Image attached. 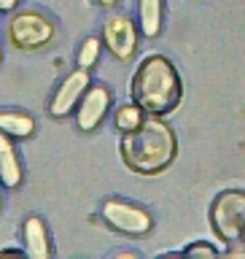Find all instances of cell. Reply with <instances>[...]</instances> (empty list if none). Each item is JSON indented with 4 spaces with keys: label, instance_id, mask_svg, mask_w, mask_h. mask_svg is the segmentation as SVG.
Instances as JSON below:
<instances>
[{
    "label": "cell",
    "instance_id": "7a4b0ae2",
    "mask_svg": "<svg viewBox=\"0 0 245 259\" xmlns=\"http://www.w3.org/2000/svg\"><path fill=\"white\" fill-rule=\"evenodd\" d=\"M129 97L149 116L173 113L183 100V81L165 54H149L135 68L129 81Z\"/></svg>",
    "mask_w": 245,
    "mask_h": 259
},
{
    "label": "cell",
    "instance_id": "277c9868",
    "mask_svg": "<svg viewBox=\"0 0 245 259\" xmlns=\"http://www.w3.org/2000/svg\"><path fill=\"white\" fill-rule=\"evenodd\" d=\"M57 35L54 22L40 11H19L8 19V40L19 52H38Z\"/></svg>",
    "mask_w": 245,
    "mask_h": 259
},
{
    "label": "cell",
    "instance_id": "ba28073f",
    "mask_svg": "<svg viewBox=\"0 0 245 259\" xmlns=\"http://www.w3.org/2000/svg\"><path fill=\"white\" fill-rule=\"evenodd\" d=\"M111 100H113V95L105 84H89V89L84 92L76 108V124L81 133H92V130L103 124L105 116H108Z\"/></svg>",
    "mask_w": 245,
    "mask_h": 259
},
{
    "label": "cell",
    "instance_id": "5b68a950",
    "mask_svg": "<svg viewBox=\"0 0 245 259\" xmlns=\"http://www.w3.org/2000/svg\"><path fill=\"white\" fill-rule=\"evenodd\" d=\"M103 222L121 235H149L154 227V219L149 210L119 197H111L103 202Z\"/></svg>",
    "mask_w": 245,
    "mask_h": 259
},
{
    "label": "cell",
    "instance_id": "52a82bcc",
    "mask_svg": "<svg viewBox=\"0 0 245 259\" xmlns=\"http://www.w3.org/2000/svg\"><path fill=\"white\" fill-rule=\"evenodd\" d=\"M89 84H92V78H89V70L78 68L68 73V76L62 78V84L54 89L52 100H48V113H52L54 119H65L68 113H73L78 108L81 97H84V92L89 89Z\"/></svg>",
    "mask_w": 245,
    "mask_h": 259
},
{
    "label": "cell",
    "instance_id": "3957f363",
    "mask_svg": "<svg viewBox=\"0 0 245 259\" xmlns=\"http://www.w3.org/2000/svg\"><path fill=\"white\" fill-rule=\"evenodd\" d=\"M210 227L226 246L245 243V189H224L210 202Z\"/></svg>",
    "mask_w": 245,
    "mask_h": 259
},
{
    "label": "cell",
    "instance_id": "9a60e30c",
    "mask_svg": "<svg viewBox=\"0 0 245 259\" xmlns=\"http://www.w3.org/2000/svg\"><path fill=\"white\" fill-rule=\"evenodd\" d=\"M186 254H208V256H216L218 248L210 246V243H194V246H186Z\"/></svg>",
    "mask_w": 245,
    "mask_h": 259
},
{
    "label": "cell",
    "instance_id": "7c38bea8",
    "mask_svg": "<svg viewBox=\"0 0 245 259\" xmlns=\"http://www.w3.org/2000/svg\"><path fill=\"white\" fill-rule=\"evenodd\" d=\"M0 133L11 138H30L35 133V119L24 111H3L0 113Z\"/></svg>",
    "mask_w": 245,
    "mask_h": 259
},
{
    "label": "cell",
    "instance_id": "8992f818",
    "mask_svg": "<svg viewBox=\"0 0 245 259\" xmlns=\"http://www.w3.org/2000/svg\"><path fill=\"white\" fill-rule=\"evenodd\" d=\"M103 44L121 62H129L137 52V27L127 14H108L103 19Z\"/></svg>",
    "mask_w": 245,
    "mask_h": 259
},
{
    "label": "cell",
    "instance_id": "6da1fadb",
    "mask_svg": "<svg viewBox=\"0 0 245 259\" xmlns=\"http://www.w3.org/2000/svg\"><path fill=\"white\" fill-rule=\"evenodd\" d=\"M121 162L137 176H159L173 165L178 154V138L159 116H149L137 127L121 133Z\"/></svg>",
    "mask_w": 245,
    "mask_h": 259
},
{
    "label": "cell",
    "instance_id": "8fae6325",
    "mask_svg": "<svg viewBox=\"0 0 245 259\" xmlns=\"http://www.w3.org/2000/svg\"><path fill=\"white\" fill-rule=\"evenodd\" d=\"M162 0H137V24L145 38H157L162 32Z\"/></svg>",
    "mask_w": 245,
    "mask_h": 259
},
{
    "label": "cell",
    "instance_id": "ac0fdd59",
    "mask_svg": "<svg viewBox=\"0 0 245 259\" xmlns=\"http://www.w3.org/2000/svg\"><path fill=\"white\" fill-rule=\"evenodd\" d=\"M0 62H3V49H0Z\"/></svg>",
    "mask_w": 245,
    "mask_h": 259
},
{
    "label": "cell",
    "instance_id": "5bb4252c",
    "mask_svg": "<svg viewBox=\"0 0 245 259\" xmlns=\"http://www.w3.org/2000/svg\"><path fill=\"white\" fill-rule=\"evenodd\" d=\"M97 57H100V38H94V35H89L84 44H81L78 49V68H84V70H92V65L97 62Z\"/></svg>",
    "mask_w": 245,
    "mask_h": 259
},
{
    "label": "cell",
    "instance_id": "4fadbf2b",
    "mask_svg": "<svg viewBox=\"0 0 245 259\" xmlns=\"http://www.w3.org/2000/svg\"><path fill=\"white\" fill-rule=\"evenodd\" d=\"M143 119H145V111H143V108H137L135 103L121 105V108L116 111V116H113V121H116V130H121V133H127V130L137 127Z\"/></svg>",
    "mask_w": 245,
    "mask_h": 259
},
{
    "label": "cell",
    "instance_id": "2e32d148",
    "mask_svg": "<svg viewBox=\"0 0 245 259\" xmlns=\"http://www.w3.org/2000/svg\"><path fill=\"white\" fill-rule=\"evenodd\" d=\"M19 0H0V11H14Z\"/></svg>",
    "mask_w": 245,
    "mask_h": 259
},
{
    "label": "cell",
    "instance_id": "9c48e42d",
    "mask_svg": "<svg viewBox=\"0 0 245 259\" xmlns=\"http://www.w3.org/2000/svg\"><path fill=\"white\" fill-rule=\"evenodd\" d=\"M22 238H24V254L32 259H52L54 248H52V235L48 227L40 216H27L22 224Z\"/></svg>",
    "mask_w": 245,
    "mask_h": 259
},
{
    "label": "cell",
    "instance_id": "d6986e66",
    "mask_svg": "<svg viewBox=\"0 0 245 259\" xmlns=\"http://www.w3.org/2000/svg\"><path fill=\"white\" fill-rule=\"evenodd\" d=\"M0 205H3V194H0Z\"/></svg>",
    "mask_w": 245,
    "mask_h": 259
},
{
    "label": "cell",
    "instance_id": "e0dca14e",
    "mask_svg": "<svg viewBox=\"0 0 245 259\" xmlns=\"http://www.w3.org/2000/svg\"><path fill=\"white\" fill-rule=\"evenodd\" d=\"M94 3H97V6H103V8H113V6L119 3V0H94Z\"/></svg>",
    "mask_w": 245,
    "mask_h": 259
},
{
    "label": "cell",
    "instance_id": "30bf717a",
    "mask_svg": "<svg viewBox=\"0 0 245 259\" xmlns=\"http://www.w3.org/2000/svg\"><path fill=\"white\" fill-rule=\"evenodd\" d=\"M24 181V170L16 154V146L11 143V135L0 133V184L6 189H16Z\"/></svg>",
    "mask_w": 245,
    "mask_h": 259
}]
</instances>
